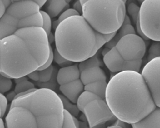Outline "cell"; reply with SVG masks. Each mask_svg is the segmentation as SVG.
Listing matches in <instances>:
<instances>
[{
  "mask_svg": "<svg viewBox=\"0 0 160 128\" xmlns=\"http://www.w3.org/2000/svg\"><path fill=\"white\" fill-rule=\"evenodd\" d=\"M49 43L44 29L31 26L0 39V73L11 79L27 76L48 60Z\"/></svg>",
  "mask_w": 160,
  "mask_h": 128,
  "instance_id": "obj_1",
  "label": "cell"
},
{
  "mask_svg": "<svg viewBox=\"0 0 160 128\" xmlns=\"http://www.w3.org/2000/svg\"><path fill=\"white\" fill-rule=\"evenodd\" d=\"M105 101L116 117L135 123L156 107L150 91L139 72L122 71L107 82Z\"/></svg>",
  "mask_w": 160,
  "mask_h": 128,
  "instance_id": "obj_2",
  "label": "cell"
},
{
  "mask_svg": "<svg viewBox=\"0 0 160 128\" xmlns=\"http://www.w3.org/2000/svg\"><path fill=\"white\" fill-rule=\"evenodd\" d=\"M11 102L5 127H62L64 108L55 91L35 87L18 94Z\"/></svg>",
  "mask_w": 160,
  "mask_h": 128,
  "instance_id": "obj_3",
  "label": "cell"
},
{
  "mask_svg": "<svg viewBox=\"0 0 160 128\" xmlns=\"http://www.w3.org/2000/svg\"><path fill=\"white\" fill-rule=\"evenodd\" d=\"M116 32L99 33L81 14L73 15L61 21L55 29L56 49L66 59L79 62L95 54Z\"/></svg>",
  "mask_w": 160,
  "mask_h": 128,
  "instance_id": "obj_4",
  "label": "cell"
},
{
  "mask_svg": "<svg viewBox=\"0 0 160 128\" xmlns=\"http://www.w3.org/2000/svg\"><path fill=\"white\" fill-rule=\"evenodd\" d=\"M126 10L123 0H87L82 4L81 15L94 30L106 34L121 26Z\"/></svg>",
  "mask_w": 160,
  "mask_h": 128,
  "instance_id": "obj_5",
  "label": "cell"
},
{
  "mask_svg": "<svg viewBox=\"0 0 160 128\" xmlns=\"http://www.w3.org/2000/svg\"><path fill=\"white\" fill-rule=\"evenodd\" d=\"M40 9L33 0H20L12 3L0 18V39L21 27H42Z\"/></svg>",
  "mask_w": 160,
  "mask_h": 128,
  "instance_id": "obj_6",
  "label": "cell"
},
{
  "mask_svg": "<svg viewBox=\"0 0 160 128\" xmlns=\"http://www.w3.org/2000/svg\"><path fill=\"white\" fill-rule=\"evenodd\" d=\"M114 47L124 61L122 71L139 72L146 52L144 40L136 34H128L122 37Z\"/></svg>",
  "mask_w": 160,
  "mask_h": 128,
  "instance_id": "obj_7",
  "label": "cell"
},
{
  "mask_svg": "<svg viewBox=\"0 0 160 128\" xmlns=\"http://www.w3.org/2000/svg\"><path fill=\"white\" fill-rule=\"evenodd\" d=\"M139 10V23L142 32L152 41H160V0H144Z\"/></svg>",
  "mask_w": 160,
  "mask_h": 128,
  "instance_id": "obj_8",
  "label": "cell"
},
{
  "mask_svg": "<svg viewBox=\"0 0 160 128\" xmlns=\"http://www.w3.org/2000/svg\"><path fill=\"white\" fill-rule=\"evenodd\" d=\"M82 113L90 127H100L106 122L116 119L105 99H96L88 102L84 106Z\"/></svg>",
  "mask_w": 160,
  "mask_h": 128,
  "instance_id": "obj_9",
  "label": "cell"
},
{
  "mask_svg": "<svg viewBox=\"0 0 160 128\" xmlns=\"http://www.w3.org/2000/svg\"><path fill=\"white\" fill-rule=\"evenodd\" d=\"M160 57H155L143 67L141 75L144 79L156 106L160 107Z\"/></svg>",
  "mask_w": 160,
  "mask_h": 128,
  "instance_id": "obj_10",
  "label": "cell"
},
{
  "mask_svg": "<svg viewBox=\"0 0 160 128\" xmlns=\"http://www.w3.org/2000/svg\"><path fill=\"white\" fill-rule=\"evenodd\" d=\"M106 81H98L84 85V90L79 95L76 104L82 112L84 106L89 102L96 99H105Z\"/></svg>",
  "mask_w": 160,
  "mask_h": 128,
  "instance_id": "obj_11",
  "label": "cell"
},
{
  "mask_svg": "<svg viewBox=\"0 0 160 128\" xmlns=\"http://www.w3.org/2000/svg\"><path fill=\"white\" fill-rule=\"evenodd\" d=\"M59 90L72 103L76 104L79 95L84 90V84L79 77L59 85Z\"/></svg>",
  "mask_w": 160,
  "mask_h": 128,
  "instance_id": "obj_12",
  "label": "cell"
},
{
  "mask_svg": "<svg viewBox=\"0 0 160 128\" xmlns=\"http://www.w3.org/2000/svg\"><path fill=\"white\" fill-rule=\"evenodd\" d=\"M132 127H160V107L156 106L150 113L139 121L131 124Z\"/></svg>",
  "mask_w": 160,
  "mask_h": 128,
  "instance_id": "obj_13",
  "label": "cell"
},
{
  "mask_svg": "<svg viewBox=\"0 0 160 128\" xmlns=\"http://www.w3.org/2000/svg\"><path fill=\"white\" fill-rule=\"evenodd\" d=\"M80 79L84 85L98 81H106L107 77L104 70L100 67L86 68L80 72Z\"/></svg>",
  "mask_w": 160,
  "mask_h": 128,
  "instance_id": "obj_14",
  "label": "cell"
},
{
  "mask_svg": "<svg viewBox=\"0 0 160 128\" xmlns=\"http://www.w3.org/2000/svg\"><path fill=\"white\" fill-rule=\"evenodd\" d=\"M71 0H46L43 6L51 18L55 17L69 7Z\"/></svg>",
  "mask_w": 160,
  "mask_h": 128,
  "instance_id": "obj_15",
  "label": "cell"
},
{
  "mask_svg": "<svg viewBox=\"0 0 160 128\" xmlns=\"http://www.w3.org/2000/svg\"><path fill=\"white\" fill-rule=\"evenodd\" d=\"M16 82V86L13 91L9 92L6 97L8 101H11L14 97L19 93L26 91L28 90L35 88V85L32 82L28 80L27 76H24L21 77L14 79Z\"/></svg>",
  "mask_w": 160,
  "mask_h": 128,
  "instance_id": "obj_16",
  "label": "cell"
},
{
  "mask_svg": "<svg viewBox=\"0 0 160 128\" xmlns=\"http://www.w3.org/2000/svg\"><path fill=\"white\" fill-rule=\"evenodd\" d=\"M128 34H136L134 27L131 24L122 23L121 26L116 31L114 36L108 42L105 43L104 46L111 49L116 45L122 37Z\"/></svg>",
  "mask_w": 160,
  "mask_h": 128,
  "instance_id": "obj_17",
  "label": "cell"
},
{
  "mask_svg": "<svg viewBox=\"0 0 160 128\" xmlns=\"http://www.w3.org/2000/svg\"><path fill=\"white\" fill-rule=\"evenodd\" d=\"M54 66L51 64L48 67L42 70H35L27 75L28 79L36 82H44L50 79L52 74Z\"/></svg>",
  "mask_w": 160,
  "mask_h": 128,
  "instance_id": "obj_18",
  "label": "cell"
},
{
  "mask_svg": "<svg viewBox=\"0 0 160 128\" xmlns=\"http://www.w3.org/2000/svg\"><path fill=\"white\" fill-rule=\"evenodd\" d=\"M102 66L103 63L99 57V51L93 56L84 61L79 62L78 64V67L80 72L86 68L93 67H101Z\"/></svg>",
  "mask_w": 160,
  "mask_h": 128,
  "instance_id": "obj_19",
  "label": "cell"
},
{
  "mask_svg": "<svg viewBox=\"0 0 160 128\" xmlns=\"http://www.w3.org/2000/svg\"><path fill=\"white\" fill-rule=\"evenodd\" d=\"M58 69L55 67H54L52 74L51 76V77L50 79L46 82H36L34 83L35 86H38L39 88H46L49 89L51 90H52L57 92L59 90V84L57 82V72H58Z\"/></svg>",
  "mask_w": 160,
  "mask_h": 128,
  "instance_id": "obj_20",
  "label": "cell"
},
{
  "mask_svg": "<svg viewBox=\"0 0 160 128\" xmlns=\"http://www.w3.org/2000/svg\"><path fill=\"white\" fill-rule=\"evenodd\" d=\"M58 96L61 99L64 109L67 110L73 116L77 117L79 115V112H81L78 109L77 104L75 103H72L71 101H69L67 97H66L62 94H58Z\"/></svg>",
  "mask_w": 160,
  "mask_h": 128,
  "instance_id": "obj_21",
  "label": "cell"
},
{
  "mask_svg": "<svg viewBox=\"0 0 160 128\" xmlns=\"http://www.w3.org/2000/svg\"><path fill=\"white\" fill-rule=\"evenodd\" d=\"M79 14V12L78 11H76L75 9H74L73 8H68L67 9H66L65 11H64L63 12H62L59 16L58 17V19L52 22V27L54 30H55V29L56 28L57 26L64 19H66L67 17L73 16V15H78Z\"/></svg>",
  "mask_w": 160,
  "mask_h": 128,
  "instance_id": "obj_22",
  "label": "cell"
},
{
  "mask_svg": "<svg viewBox=\"0 0 160 128\" xmlns=\"http://www.w3.org/2000/svg\"><path fill=\"white\" fill-rule=\"evenodd\" d=\"M8 108V100L6 96L0 93V127H5L3 117L6 112Z\"/></svg>",
  "mask_w": 160,
  "mask_h": 128,
  "instance_id": "obj_23",
  "label": "cell"
},
{
  "mask_svg": "<svg viewBox=\"0 0 160 128\" xmlns=\"http://www.w3.org/2000/svg\"><path fill=\"white\" fill-rule=\"evenodd\" d=\"M11 79L6 77L0 73V93L4 94L8 92L12 87Z\"/></svg>",
  "mask_w": 160,
  "mask_h": 128,
  "instance_id": "obj_24",
  "label": "cell"
},
{
  "mask_svg": "<svg viewBox=\"0 0 160 128\" xmlns=\"http://www.w3.org/2000/svg\"><path fill=\"white\" fill-rule=\"evenodd\" d=\"M154 41V42L151 45L148 51V61H149L155 57H160V41Z\"/></svg>",
  "mask_w": 160,
  "mask_h": 128,
  "instance_id": "obj_25",
  "label": "cell"
},
{
  "mask_svg": "<svg viewBox=\"0 0 160 128\" xmlns=\"http://www.w3.org/2000/svg\"><path fill=\"white\" fill-rule=\"evenodd\" d=\"M40 12L42 17V27L46 31L47 36L49 35V34L51 32V27H52V22H51V18L48 15V13H46L44 11L40 9Z\"/></svg>",
  "mask_w": 160,
  "mask_h": 128,
  "instance_id": "obj_26",
  "label": "cell"
},
{
  "mask_svg": "<svg viewBox=\"0 0 160 128\" xmlns=\"http://www.w3.org/2000/svg\"><path fill=\"white\" fill-rule=\"evenodd\" d=\"M53 60H54L55 62L58 64L59 66H60L61 67L68 66L70 65H72L73 62L66 59V58L63 57L57 51L56 49H54V58Z\"/></svg>",
  "mask_w": 160,
  "mask_h": 128,
  "instance_id": "obj_27",
  "label": "cell"
},
{
  "mask_svg": "<svg viewBox=\"0 0 160 128\" xmlns=\"http://www.w3.org/2000/svg\"><path fill=\"white\" fill-rule=\"evenodd\" d=\"M139 7L135 3L131 2L128 6V12L132 18L134 25L139 19Z\"/></svg>",
  "mask_w": 160,
  "mask_h": 128,
  "instance_id": "obj_28",
  "label": "cell"
},
{
  "mask_svg": "<svg viewBox=\"0 0 160 128\" xmlns=\"http://www.w3.org/2000/svg\"><path fill=\"white\" fill-rule=\"evenodd\" d=\"M62 127H76L73 116L66 109H64L63 111V121Z\"/></svg>",
  "mask_w": 160,
  "mask_h": 128,
  "instance_id": "obj_29",
  "label": "cell"
},
{
  "mask_svg": "<svg viewBox=\"0 0 160 128\" xmlns=\"http://www.w3.org/2000/svg\"><path fill=\"white\" fill-rule=\"evenodd\" d=\"M53 58H54V52L52 48V46L51 44H49V57L48 59V60L46 61V62L41 67H39L38 70H42V69H44L47 67H48L49 66H51L52 64V61H53Z\"/></svg>",
  "mask_w": 160,
  "mask_h": 128,
  "instance_id": "obj_30",
  "label": "cell"
},
{
  "mask_svg": "<svg viewBox=\"0 0 160 128\" xmlns=\"http://www.w3.org/2000/svg\"><path fill=\"white\" fill-rule=\"evenodd\" d=\"M14 2L13 0H0V18L4 14L7 8Z\"/></svg>",
  "mask_w": 160,
  "mask_h": 128,
  "instance_id": "obj_31",
  "label": "cell"
},
{
  "mask_svg": "<svg viewBox=\"0 0 160 128\" xmlns=\"http://www.w3.org/2000/svg\"><path fill=\"white\" fill-rule=\"evenodd\" d=\"M129 124L126 123L122 121H121V120L117 119L116 122L114 124H113L112 125L109 126V127H111V128H112V127H128L129 126Z\"/></svg>",
  "mask_w": 160,
  "mask_h": 128,
  "instance_id": "obj_32",
  "label": "cell"
},
{
  "mask_svg": "<svg viewBox=\"0 0 160 128\" xmlns=\"http://www.w3.org/2000/svg\"><path fill=\"white\" fill-rule=\"evenodd\" d=\"M72 8L74 9H75L76 11H78L79 14H81V13H82V4H81V2L79 1V0H76L74 2V3L73 4Z\"/></svg>",
  "mask_w": 160,
  "mask_h": 128,
  "instance_id": "obj_33",
  "label": "cell"
},
{
  "mask_svg": "<svg viewBox=\"0 0 160 128\" xmlns=\"http://www.w3.org/2000/svg\"><path fill=\"white\" fill-rule=\"evenodd\" d=\"M48 39L49 44H51L54 41V35L51 32L48 35Z\"/></svg>",
  "mask_w": 160,
  "mask_h": 128,
  "instance_id": "obj_34",
  "label": "cell"
},
{
  "mask_svg": "<svg viewBox=\"0 0 160 128\" xmlns=\"http://www.w3.org/2000/svg\"><path fill=\"white\" fill-rule=\"evenodd\" d=\"M33 1H35L39 5L40 8H41L43 6V5L44 4L46 0H33Z\"/></svg>",
  "mask_w": 160,
  "mask_h": 128,
  "instance_id": "obj_35",
  "label": "cell"
},
{
  "mask_svg": "<svg viewBox=\"0 0 160 128\" xmlns=\"http://www.w3.org/2000/svg\"><path fill=\"white\" fill-rule=\"evenodd\" d=\"M109 50H110V49H109V48L105 47V48H104V49L102 51V52H102V56H104V54H106V53H107Z\"/></svg>",
  "mask_w": 160,
  "mask_h": 128,
  "instance_id": "obj_36",
  "label": "cell"
},
{
  "mask_svg": "<svg viewBox=\"0 0 160 128\" xmlns=\"http://www.w3.org/2000/svg\"><path fill=\"white\" fill-rule=\"evenodd\" d=\"M87 1V0H79V1L81 2V4H83L85 1ZM123 1H124L125 2H126V1H127V0H123Z\"/></svg>",
  "mask_w": 160,
  "mask_h": 128,
  "instance_id": "obj_37",
  "label": "cell"
},
{
  "mask_svg": "<svg viewBox=\"0 0 160 128\" xmlns=\"http://www.w3.org/2000/svg\"><path fill=\"white\" fill-rule=\"evenodd\" d=\"M137 1H138L139 3H141V2H142L143 1H144V0H137Z\"/></svg>",
  "mask_w": 160,
  "mask_h": 128,
  "instance_id": "obj_38",
  "label": "cell"
},
{
  "mask_svg": "<svg viewBox=\"0 0 160 128\" xmlns=\"http://www.w3.org/2000/svg\"><path fill=\"white\" fill-rule=\"evenodd\" d=\"M14 1H20V0H13Z\"/></svg>",
  "mask_w": 160,
  "mask_h": 128,
  "instance_id": "obj_39",
  "label": "cell"
}]
</instances>
